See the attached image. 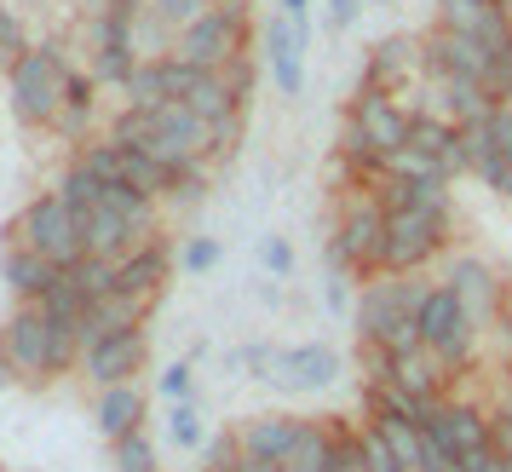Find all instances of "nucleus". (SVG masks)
I'll return each mask as SVG.
<instances>
[{
  "label": "nucleus",
  "instance_id": "39",
  "mask_svg": "<svg viewBox=\"0 0 512 472\" xmlns=\"http://www.w3.org/2000/svg\"><path fill=\"white\" fill-rule=\"evenodd\" d=\"M363 455H369V472H409L403 467V461H397V449L386 444V432H380V426H363Z\"/></svg>",
  "mask_w": 512,
  "mask_h": 472
},
{
  "label": "nucleus",
  "instance_id": "23",
  "mask_svg": "<svg viewBox=\"0 0 512 472\" xmlns=\"http://www.w3.org/2000/svg\"><path fill=\"white\" fill-rule=\"evenodd\" d=\"M144 317H150V300H139V294H127V288H116V294H104V300H93L87 306V346L93 340H104V334H121V329H144Z\"/></svg>",
  "mask_w": 512,
  "mask_h": 472
},
{
  "label": "nucleus",
  "instance_id": "6",
  "mask_svg": "<svg viewBox=\"0 0 512 472\" xmlns=\"http://www.w3.org/2000/svg\"><path fill=\"white\" fill-rule=\"evenodd\" d=\"M242 52H254V24H242V18L225 12L219 0H213L196 24L179 29V41H173V58L202 64V70H225V64L242 58Z\"/></svg>",
  "mask_w": 512,
  "mask_h": 472
},
{
  "label": "nucleus",
  "instance_id": "27",
  "mask_svg": "<svg viewBox=\"0 0 512 472\" xmlns=\"http://www.w3.org/2000/svg\"><path fill=\"white\" fill-rule=\"evenodd\" d=\"M58 196L75 208V219H87V213H98L104 202H110V185L98 179V173H87V167L70 156V167H64V179H58Z\"/></svg>",
  "mask_w": 512,
  "mask_h": 472
},
{
  "label": "nucleus",
  "instance_id": "12",
  "mask_svg": "<svg viewBox=\"0 0 512 472\" xmlns=\"http://www.w3.org/2000/svg\"><path fill=\"white\" fill-rule=\"evenodd\" d=\"M420 81H426V70H420V41H409V35H386V41L369 52V64H363V87L397 93L409 110H420V98H415Z\"/></svg>",
  "mask_w": 512,
  "mask_h": 472
},
{
  "label": "nucleus",
  "instance_id": "28",
  "mask_svg": "<svg viewBox=\"0 0 512 472\" xmlns=\"http://www.w3.org/2000/svg\"><path fill=\"white\" fill-rule=\"evenodd\" d=\"M70 283L81 288V294H87V300H104V294H116V260H93V254H87V260H75L70 265Z\"/></svg>",
  "mask_w": 512,
  "mask_h": 472
},
{
  "label": "nucleus",
  "instance_id": "31",
  "mask_svg": "<svg viewBox=\"0 0 512 472\" xmlns=\"http://www.w3.org/2000/svg\"><path fill=\"white\" fill-rule=\"evenodd\" d=\"M242 467V438L236 432H213L202 444V472H236Z\"/></svg>",
  "mask_w": 512,
  "mask_h": 472
},
{
  "label": "nucleus",
  "instance_id": "49",
  "mask_svg": "<svg viewBox=\"0 0 512 472\" xmlns=\"http://www.w3.org/2000/svg\"><path fill=\"white\" fill-rule=\"evenodd\" d=\"M12 380H18V375H12V363H6V357H0V392H6V386H12Z\"/></svg>",
  "mask_w": 512,
  "mask_h": 472
},
{
  "label": "nucleus",
  "instance_id": "51",
  "mask_svg": "<svg viewBox=\"0 0 512 472\" xmlns=\"http://www.w3.org/2000/svg\"><path fill=\"white\" fill-rule=\"evenodd\" d=\"M501 12H507V18H512V0H501Z\"/></svg>",
  "mask_w": 512,
  "mask_h": 472
},
{
  "label": "nucleus",
  "instance_id": "43",
  "mask_svg": "<svg viewBox=\"0 0 512 472\" xmlns=\"http://www.w3.org/2000/svg\"><path fill=\"white\" fill-rule=\"evenodd\" d=\"M328 306L334 311H357V300H351V271H334V277H328Z\"/></svg>",
  "mask_w": 512,
  "mask_h": 472
},
{
  "label": "nucleus",
  "instance_id": "13",
  "mask_svg": "<svg viewBox=\"0 0 512 472\" xmlns=\"http://www.w3.org/2000/svg\"><path fill=\"white\" fill-rule=\"evenodd\" d=\"M144 357H150V334L144 329H121V334L93 340L87 357H81V369H87V380L104 392V386H127V380H139Z\"/></svg>",
  "mask_w": 512,
  "mask_h": 472
},
{
  "label": "nucleus",
  "instance_id": "47",
  "mask_svg": "<svg viewBox=\"0 0 512 472\" xmlns=\"http://www.w3.org/2000/svg\"><path fill=\"white\" fill-rule=\"evenodd\" d=\"M236 472H282V467H277V461H254V455H242V467H236Z\"/></svg>",
  "mask_w": 512,
  "mask_h": 472
},
{
  "label": "nucleus",
  "instance_id": "18",
  "mask_svg": "<svg viewBox=\"0 0 512 472\" xmlns=\"http://www.w3.org/2000/svg\"><path fill=\"white\" fill-rule=\"evenodd\" d=\"M449 185L455 179H403V173H380L374 196L386 213H449Z\"/></svg>",
  "mask_w": 512,
  "mask_h": 472
},
{
  "label": "nucleus",
  "instance_id": "50",
  "mask_svg": "<svg viewBox=\"0 0 512 472\" xmlns=\"http://www.w3.org/2000/svg\"><path fill=\"white\" fill-rule=\"evenodd\" d=\"M489 472H512V461H507V455H495V461H489Z\"/></svg>",
  "mask_w": 512,
  "mask_h": 472
},
{
  "label": "nucleus",
  "instance_id": "40",
  "mask_svg": "<svg viewBox=\"0 0 512 472\" xmlns=\"http://www.w3.org/2000/svg\"><path fill=\"white\" fill-rule=\"evenodd\" d=\"M190 392H196L190 363H167V369H162V398H167V403H190Z\"/></svg>",
  "mask_w": 512,
  "mask_h": 472
},
{
  "label": "nucleus",
  "instance_id": "45",
  "mask_svg": "<svg viewBox=\"0 0 512 472\" xmlns=\"http://www.w3.org/2000/svg\"><path fill=\"white\" fill-rule=\"evenodd\" d=\"M282 12H288V18H294V24L305 29V12H311V0H277Z\"/></svg>",
  "mask_w": 512,
  "mask_h": 472
},
{
  "label": "nucleus",
  "instance_id": "42",
  "mask_svg": "<svg viewBox=\"0 0 512 472\" xmlns=\"http://www.w3.org/2000/svg\"><path fill=\"white\" fill-rule=\"evenodd\" d=\"M495 444H501V455L512 461V392L495 403Z\"/></svg>",
  "mask_w": 512,
  "mask_h": 472
},
{
  "label": "nucleus",
  "instance_id": "30",
  "mask_svg": "<svg viewBox=\"0 0 512 472\" xmlns=\"http://www.w3.org/2000/svg\"><path fill=\"white\" fill-rule=\"evenodd\" d=\"M29 47H35V41H29L24 18H18V12H12V6H0V64H6V70H12V64H18V58H24Z\"/></svg>",
  "mask_w": 512,
  "mask_h": 472
},
{
  "label": "nucleus",
  "instance_id": "34",
  "mask_svg": "<svg viewBox=\"0 0 512 472\" xmlns=\"http://www.w3.org/2000/svg\"><path fill=\"white\" fill-rule=\"evenodd\" d=\"M208 6H213V0H150V12H156V18H162L167 29H173V41H179V29L196 24V18H202Z\"/></svg>",
  "mask_w": 512,
  "mask_h": 472
},
{
  "label": "nucleus",
  "instance_id": "32",
  "mask_svg": "<svg viewBox=\"0 0 512 472\" xmlns=\"http://www.w3.org/2000/svg\"><path fill=\"white\" fill-rule=\"evenodd\" d=\"M167 438L179 449H202V415H196V403H173V415H167Z\"/></svg>",
  "mask_w": 512,
  "mask_h": 472
},
{
  "label": "nucleus",
  "instance_id": "21",
  "mask_svg": "<svg viewBox=\"0 0 512 472\" xmlns=\"http://www.w3.org/2000/svg\"><path fill=\"white\" fill-rule=\"evenodd\" d=\"M93 415H98V432H104L110 444L144 432V386L139 380H127V386H104L98 403H93Z\"/></svg>",
  "mask_w": 512,
  "mask_h": 472
},
{
  "label": "nucleus",
  "instance_id": "10",
  "mask_svg": "<svg viewBox=\"0 0 512 472\" xmlns=\"http://www.w3.org/2000/svg\"><path fill=\"white\" fill-rule=\"evenodd\" d=\"M443 288H455V300L472 311L478 329H495L501 311H507V283H501V271L484 254H455V260L443 265Z\"/></svg>",
  "mask_w": 512,
  "mask_h": 472
},
{
  "label": "nucleus",
  "instance_id": "37",
  "mask_svg": "<svg viewBox=\"0 0 512 472\" xmlns=\"http://www.w3.org/2000/svg\"><path fill=\"white\" fill-rule=\"evenodd\" d=\"M484 93L501 104V98H512V35L501 41V47L489 52V81H484Z\"/></svg>",
  "mask_w": 512,
  "mask_h": 472
},
{
  "label": "nucleus",
  "instance_id": "11",
  "mask_svg": "<svg viewBox=\"0 0 512 472\" xmlns=\"http://www.w3.org/2000/svg\"><path fill=\"white\" fill-rule=\"evenodd\" d=\"M265 380L288 392V398H311V392H328L334 380H340V352L323 346V340H311V346H277L271 357V369Z\"/></svg>",
  "mask_w": 512,
  "mask_h": 472
},
{
  "label": "nucleus",
  "instance_id": "17",
  "mask_svg": "<svg viewBox=\"0 0 512 472\" xmlns=\"http://www.w3.org/2000/svg\"><path fill=\"white\" fill-rule=\"evenodd\" d=\"M167 271H173V242L167 236H150L144 248H133L127 260L116 265V283L127 288V294H139V300H162V288H167Z\"/></svg>",
  "mask_w": 512,
  "mask_h": 472
},
{
  "label": "nucleus",
  "instance_id": "48",
  "mask_svg": "<svg viewBox=\"0 0 512 472\" xmlns=\"http://www.w3.org/2000/svg\"><path fill=\"white\" fill-rule=\"evenodd\" d=\"M495 329H501V340H507V352H512V300H507V311H501V323H495Z\"/></svg>",
  "mask_w": 512,
  "mask_h": 472
},
{
  "label": "nucleus",
  "instance_id": "29",
  "mask_svg": "<svg viewBox=\"0 0 512 472\" xmlns=\"http://www.w3.org/2000/svg\"><path fill=\"white\" fill-rule=\"evenodd\" d=\"M328 472H369V455H363V432L334 421V455H328Z\"/></svg>",
  "mask_w": 512,
  "mask_h": 472
},
{
  "label": "nucleus",
  "instance_id": "36",
  "mask_svg": "<svg viewBox=\"0 0 512 472\" xmlns=\"http://www.w3.org/2000/svg\"><path fill=\"white\" fill-rule=\"evenodd\" d=\"M202 190H208V167H185V173H173V179H167V196H162V202L196 208V202H202Z\"/></svg>",
  "mask_w": 512,
  "mask_h": 472
},
{
  "label": "nucleus",
  "instance_id": "33",
  "mask_svg": "<svg viewBox=\"0 0 512 472\" xmlns=\"http://www.w3.org/2000/svg\"><path fill=\"white\" fill-rule=\"evenodd\" d=\"M116 472H156V444H150V432L121 438L116 444Z\"/></svg>",
  "mask_w": 512,
  "mask_h": 472
},
{
  "label": "nucleus",
  "instance_id": "26",
  "mask_svg": "<svg viewBox=\"0 0 512 472\" xmlns=\"http://www.w3.org/2000/svg\"><path fill=\"white\" fill-rule=\"evenodd\" d=\"M328 455H334V421H305L300 415V438L288 449L282 472H328Z\"/></svg>",
  "mask_w": 512,
  "mask_h": 472
},
{
  "label": "nucleus",
  "instance_id": "46",
  "mask_svg": "<svg viewBox=\"0 0 512 472\" xmlns=\"http://www.w3.org/2000/svg\"><path fill=\"white\" fill-rule=\"evenodd\" d=\"M75 12H87V18H98V12H110V6H116V0H70Z\"/></svg>",
  "mask_w": 512,
  "mask_h": 472
},
{
  "label": "nucleus",
  "instance_id": "9",
  "mask_svg": "<svg viewBox=\"0 0 512 472\" xmlns=\"http://www.w3.org/2000/svg\"><path fill=\"white\" fill-rule=\"evenodd\" d=\"M87 35H93V81L98 87H127V75L144 64V47H139L133 18L110 6V12H98L93 24H87Z\"/></svg>",
  "mask_w": 512,
  "mask_h": 472
},
{
  "label": "nucleus",
  "instance_id": "52",
  "mask_svg": "<svg viewBox=\"0 0 512 472\" xmlns=\"http://www.w3.org/2000/svg\"><path fill=\"white\" fill-rule=\"evenodd\" d=\"M0 472H6V467H0Z\"/></svg>",
  "mask_w": 512,
  "mask_h": 472
},
{
  "label": "nucleus",
  "instance_id": "35",
  "mask_svg": "<svg viewBox=\"0 0 512 472\" xmlns=\"http://www.w3.org/2000/svg\"><path fill=\"white\" fill-rule=\"evenodd\" d=\"M225 81H231V98L248 110L254 104V87H259V64H254V52H242V58H231L225 64Z\"/></svg>",
  "mask_w": 512,
  "mask_h": 472
},
{
  "label": "nucleus",
  "instance_id": "4",
  "mask_svg": "<svg viewBox=\"0 0 512 472\" xmlns=\"http://www.w3.org/2000/svg\"><path fill=\"white\" fill-rule=\"evenodd\" d=\"M478 323H472V311L455 300V288L432 283L426 288V306H420V346L438 357L443 369H466L472 352H478Z\"/></svg>",
  "mask_w": 512,
  "mask_h": 472
},
{
  "label": "nucleus",
  "instance_id": "38",
  "mask_svg": "<svg viewBox=\"0 0 512 472\" xmlns=\"http://www.w3.org/2000/svg\"><path fill=\"white\" fill-rule=\"evenodd\" d=\"M213 265H219V242L213 236H190L179 248V271H190V277H208Z\"/></svg>",
  "mask_w": 512,
  "mask_h": 472
},
{
  "label": "nucleus",
  "instance_id": "3",
  "mask_svg": "<svg viewBox=\"0 0 512 472\" xmlns=\"http://www.w3.org/2000/svg\"><path fill=\"white\" fill-rule=\"evenodd\" d=\"M6 242H24V248H35L41 260H52L58 271H70L75 260H87V231H81V219H75V208L58 196V190H47V196H35L18 219H12V231H6Z\"/></svg>",
  "mask_w": 512,
  "mask_h": 472
},
{
  "label": "nucleus",
  "instance_id": "16",
  "mask_svg": "<svg viewBox=\"0 0 512 472\" xmlns=\"http://www.w3.org/2000/svg\"><path fill=\"white\" fill-rule=\"evenodd\" d=\"M438 29L472 35V41H484L495 52L512 35V18L501 12V0H438Z\"/></svg>",
  "mask_w": 512,
  "mask_h": 472
},
{
  "label": "nucleus",
  "instance_id": "8",
  "mask_svg": "<svg viewBox=\"0 0 512 472\" xmlns=\"http://www.w3.org/2000/svg\"><path fill=\"white\" fill-rule=\"evenodd\" d=\"M0 357L12 363V375L24 386H47L52 380V323L41 306H18L0 329Z\"/></svg>",
  "mask_w": 512,
  "mask_h": 472
},
{
  "label": "nucleus",
  "instance_id": "5",
  "mask_svg": "<svg viewBox=\"0 0 512 472\" xmlns=\"http://www.w3.org/2000/svg\"><path fill=\"white\" fill-rule=\"evenodd\" d=\"M426 288L432 283H420V277H392V271L363 277V294H357V311H351V317H357V340H363V346H380L403 317H420Z\"/></svg>",
  "mask_w": 512,
  "mask_h": 472
},
{
  "label": "nucleus",
  "instance_id": "14",
  "mask_svg": "<svg viewBox=\"0 0 512 472\" xmlns=\"http://www.w3.org/2000/svg\"><path fill=\"white\" fill-rule=\"evenodd\" d=\"M259 41H265V70H271V87L294 98L305 87V29L294 24L288 12H277V18H265V24H259Z\"/></svg>",
  "mask_w": 512,
  "mask_h": 472
},
{
  "label": "nucleus",
  "instance_id": "24",
  "mask_svg": "<svg viewBox=\"0 0 512 472\" xmlns=\"http://www.w3.org/2000/svg\"><path fill=\"white\" fill-rule=\"evenodd\" d=\"M93 121H98V81L93 75H70V93H64V110L52 121V133L70 144H87Z\"/></svg>",
  "mask_w": 512,
  "mask_h": 472
},
{
  "label": "nucleus",
  "instance_id": "19",
  "mask_svg": "<svg viewBox=\"0 0 512 472\" xmlns=\"http://www.w3.org/2000/svg\"><path fill=\"white\" fill-rule=\"evenodd\" d=\"M81 231H87V254H93V260H116V265L127 260L133 248H144V242H150V236H144L127 213L110 208V202H104L98 213H87V219H81Z\"/></svg>",
  "mask_w": 512,
  "mask_h": 472
},
{
  "label": "nucleus",
  "instance_id": "15",
  "mask_svg": "<svg viewBox=\"0 0 512 472\" xmlns=\"http://www.w3.org/2000/svg\"><path fill=\"white\" fill-rule=\"evenodd\" d=\"M346 121H357L363 133H369L386 156L392 150H403L409 144V121H415V110L403 104L397 93H374V87H357V98H351V110H346Z\"/></svg>",
  "mask_w": 512,
  "mask_h": 472
},
{
  "label": "nucleus",
  "instance_id": "25",
  "mask_svg": "<svg viewBox=\"0 0 512 472\" xmlns=\"http://www.w3.org/2000/svg\"><path fill=\"white\" fill-rule=\"evenodd\" d=\"M121 104L127 110H162V104H173V64H167V52L162 58H144L139 70L127 75Z\"/></svg>",
  "mask_w": 512,
  "mask_h": 472
},
{
  "label": "nucleus",
  "instance_id": "22",
  "mask_svg": "<svg viewBox=\"0 0 512 472\" xmlns=\"http://www.w3.org/2000/svg\"><path fill=\"white\" fill-rule=\"evenodd\" d=\"M236 438H242V455H254V461H288V449L300 438V415H254V421L236 426Z\"/></svg>",
  "mask_w": 512,
  "mask_h": 472
},
{
  "label": "nucleus",
  "instance_id": "44",
  "mask_svg": "<svg viewBox=\"0 0 512 472\" xmlns=\"http://www.w3.org/2000/svg\"><path fill=\"white\" fill-rule=\"evenodd\" d=\"M357 12H363V0H328V18L346 29V24H357Z\"/></svg>",
  "mask_w": 512,
  "mask_h": 472
},
{
  "label": "nucleus",
  "instance_id": "7",
  "mask_svg": "<svg viewBox=\"0 0 512 472\" xmlns=\"http://www.w3.org/2000/svg\"><path fill=\"white\" fill-rule=\"evenodd\" d=\"M443 248H449V213H392L380 271H392V277H420Z\"/></svg>",
  "mask_w": 512,
  "mask_h": 472
},
{
  "label": "nucleus",
  "instance_id": "2",
  "mask_svg": "<svg viewBox=\"0 0 512 472\" xmlns=\"http://www.w3.org/2000/svg\"><path fill=\"white\" fill-rule=\"evenodd\" d=\"M386 225H392V213L380 208L374 185H346L340 225L328 236V265H334V271H351V277H380Z\"/></svg>",
  "mask_w": 512,
  "mask_h": 472
},
{
  "label": "nucleus",
  "instance_id": "20",
  "mask_svg": "<svg viewBox=\"0 0 512 472\" xmlns=\"http://www.w3.org/2000/svg\"><path fill=\"white\" fill-rule=\"evenodd\" d=\"M0 277H6V288H12V294H18V306H41V300H47V288L58 283V265L41 260V254H35V248H24V242H6Z\"/></svg>",
  "mask_w": 512,
  "mask_h": 472
},
{
  "label": "nucleus",
  "instance_id": "1",
  "mask_svg": "<svg viewBox=\"0 0 512 472\" xmlns=\"http://www.w3.org/2000/svg\"><path fill=\"white\" fill-rule=\"evenodd\" d=\"M70 58H64V47H52V41H41V47H29L12 70H6V98H12V116H18V127H29V133H41L52 121H58V110H64V93H70Z\"/></svg>",
  "mask_w": 512,
  "mask_h": 472
},
{
  "label": "nucleus",
  "instance_id": "41",
  "mask_svg": "<svg viewBox=\"0 0 512 472\" xmlns=\"http://www.w3.org/2000/svg\"><path fill=\"white\" fill-rule=\"evenodd\" d=\"M259 254H265V265H271L277 277H288V271H294V248H288L282 236H265V242H259Z\"/></svg>",
  "mask_w": 512,
  "mask_h": 472
}]
</instances>
